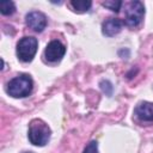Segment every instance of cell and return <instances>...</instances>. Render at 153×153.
I'll return each mask as SVG.
<instances>
[{"instance_id":"obj_1","label":"cell","mask_w":153,"mask_h":153,"mask_svg":"<svg viewBox=\"0 0 153 153\" xmlns=\"http://www.w3.org/2000/svg\"><path fill=\"white\" fill-rule=\"evenodd\" d=\"M32 91V79L27 74H20L7 84V93L14 98H23Z\"/></svg>"},{"instance_id":"obj_2","label":"cell","mask_w":153,"mask_h":153,"mask_svg":"<svg viewBox=\"0 0 153 153\" xmlns=\"http://www.w3.org/2000/svg\"><path fill=\"white\" fill-rule=\"evenodd\" d=\"M50 139V128L42 120H32L29 127V140L35 146H44Z\"/></svg>"},{"instance_id":"obj_3","label":"cell","mask_w":153,"mask_h":153,"mask_svg":"<svg viewBox=\"0 0 153 153\" xmlns=\"http://www.w3.org/2000/svg\"><path fill=\"white\" fill-rule=\"evenodd\" d=\"M38 42L35 37H23L17 44V56L23 62H30L36 51H37Z\"/></svg>"},{"instance_id":"obj_4","label":"cell","mask_w":153,"mask_h":153,"mask_svg":"<svg viewBox=\"0 0 153 153\" xmlns=\"http://www.w3.org/2000/svg\"><path fill=\"white\" fill-rule=\"evenodd\" d=\"M145 14V7L141 1H130L126 10V25L129 27H136L141 24Z\"/></svg>"},{"instance_id":"obj_5","label":"cell","mask_w":153,"mask_h":153,"mask_svg":"<svg viewBox=\"0 0 153 153\" xmlns=\"http://www.w3.org/2000/svg\"><path fill=\"white\" fill-rule=\"evenodd\" d=\"M65 53L66 48L60 41H51L50 43H48L44 50V56L50 62H57L63 57Z\"/></svg>"},{"instance_id":"obj_6","label":"cell","mask_w":153,"mask_h":153,"mask_svg":"<svg viewBox=\"0 0 153 153\" xmlns=\"http://www.w3.org/2000/svg\"><path fill=\"white\" fill-rule=\"evenodd\" d=\"M25 22H26V25L36 32H42L47 26L45 16L38 11H33V12L27 13L25 17Z\"/></svg>"},{"instance_id":"obj_7","label":"cell","mask_w":153,"mask_h":153,"mask_svg":"<svg viewBox=\"0 0 153 153\" xmlns=\"http://www.w3.org/2000/svg\"><path fill=\"white\" fill-rule=\"evenodd\" d=\"M134 114L142 122H153V103L149 102L140 103L135 108Z\"/></svg>"},{"instance_id":"obj_8","label":"cell","mask_w":153,"mask_h":153,"mask_svg":"<svg viewBox=\"0 0 153 153\" xmlns=\"http://www.w3.org/2000/svg\"><path fill=\"white\" fill-rule=\"evenodd\" d=\"M122 25H123L122 20H120V19H117V18H110V19H108V20H105V22L103 23L102 31H103V33H104L105 36L111 37V36L117 35V33L121 31Z\"/></svg>"},{"instance_id":"obj_9","label":"cell","mask_w":153,"mask_h":153,"mask_svg":"<svg viewBox=\"0 0 153 153\" xmlns=\"http://www.w3.org/2000/svg\"><path fill=\"white\" fill-rule=\"evenodd\" d=\"M71 5L76 12H87L92 5V1L91 0H72Z\"/></svg>"},{"instance_id":"obj_10","label":"cell","mask_w":153,"mask_h":153,"mask_svg":"<svg viewBox=\"0 0 153 153\" xmlns=\"http://www.w3.org/2000/svg\"><path fill=\"white\" fill-rule=\"evenodd\" d=\"M0 12L4 16H10L16 12V5L13 1H1L0 2Z\"/></svg>"},{"instance_id":"obj_11","label":"cell","mask_w":153,"mask_h":153,"mask_svg":"<svg viewBox=\"0 0 153 153\" xmlns=\"http://www.w3.org/2000/svg\"><path fill=\"white\" fill-rule=\"evenodd\" d=\"M103 6L114 11V12H118L121 6H122V1H120V0H109V1H104Z\"/></svg>"},{"instance_id":"obj_12","label":"cell","mask_w":153,"mask_h":153,"mask_svg":"<svg viewBox=\"0 0 153 153\" xmlns=\"http://www.w3.org/2000/svg\"><path fill=\"white\" fill-rule=\"evenodd\" d=\"M84 153H98V143H97V141H91L86 146Z\"/></svg>"}]
</instances>
